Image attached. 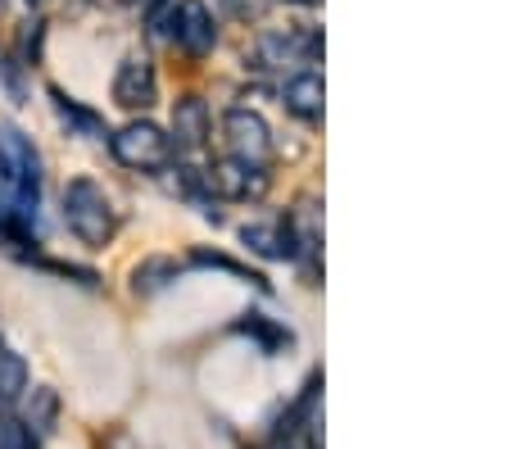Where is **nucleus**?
<instances>
[{"instance_id":"7","label":"nucleus","mask_w":512,"mask_h":449,"mask_svg":"<svg viewBox=\"0 0 512 449\" xmlns=\"http://www.w3.org/2000/svg\"><path fill=\"white\" fill-rule=\"evenodd\" d=\"M204 182H209V191H218L227 200H259L268 191V173L254 164H241V159H218L204 173Z\"/></svg>"},{"instance_id":"10","label":"nucleus","mask_w":512,"mask_h":449,"mask_svg":"<svg viewBox=\"0 0 512 449\" xmlns=\"http://www.w3.org/2000/svg\"><path fill=\"white\" fill-rule=\"evenodd\" d=\"M281 100H286V109L295 118L313 123V118H322V78L318 73H295L286 82V91H281Z\"/></svg>"},{"instance_id":"11","label":"nucleus","mask_w":512,"mask_h":449,"mask_svg":"<svg viewBox=\"0 0 512 449\" xmlns=\"http://www.w3.org/2000/svg\"><path fill=\"white\" fill-rule=\"evenodd\" d=\"M28 381H32L28 359L10 341H0V404H19L23 391H28Z\"/></svg>"},{"instance_id":"4","label":"nucleus","mask_w":512,"mask_h":449,"mask_svg":"<svg viewBox=\"0 0 512 449\" xmlns=\"http://www.w3.org/2000/svg\"><path fill=\"white\" fill-rule=\"evenodd\" d=\"M164 32L177 41V50H186V55H209V50L218 46V23H213V14L204 10V0H177V10L168 14Z\"/></svg>"},{"instance_id":"3","label":"nucleus","mask_w":512,"mask_h":449,"mask_svg":"<svg viewBox=\"0 0 512 449\" xmlns=\"http://www.w3.org/2000/svg\"><path fill=\"white\" fill-rule=\"evenodd\" d=\"M223 132H227L232 159H241V164L263 168L272 159V127L263 123V114H254V109H227Z\"/></svg>"},{"instance_id":"6","label":"nucleus","mask_w":512,"mask_h":449,"mask_svg":"<svg viewBox=\"0 0 512 449\" xmlns=\"http://www.w3.org/2000/svg\"><path fill=\"white\" fill-rule=\"evenodd\" d=\"M114 100L123 109H150L159 100V73L145 55H127L114 73Z\"/></svg>"},{"instance_id":"12","label":"nucleus","mask_w":512,"mask_h":449,"mask_svg":"<svg viewBox=\"0 0 512 449\" xmlns=\"http://www.w3.org/2000/svg\"><path fill=\"white\" fill-rule=\"evenodd\" d=\"M173 277H177V264L164 259V254H155V259H145V264L132 268V291L136 295H155V291H164Z\"/></svg>"},{"instance_id":"2","label":"nucleus","mask_w":512,"mask_h":449,"mask_svg":"<svg viewBox=\"0 0 512 449\" xmlns=\"http://www.w3.org/2000/svg\"><path fill=\"white\" fill-rule=\"evenodd\" d=\"M109 150H114V159L123 168H141V173H150V168H168V159H173V137H168L159 123L136 118V123L118 127L114 137H109Z\"/></svg>"},{"instance_id":"8","label":"nucleus","mask_w":512,"mask_h":449,"mask_svg":"<svg viewBox=\"0 0 512 449\" xmlns=\"http://www.w3.org/2000/svg\"><path fill=\"white\" fill-rule=\"evenodd\" d=\"M241 241L250 245L254 254H263V259H295V227L286 223V218H277V223H250L241 227Z\"/></svg>"},{"instance_id":"1","label":"nucleus","mask_w":512,"mask_h":449,"mask_svg":"<svg viewBox=\"0 0 512 449\" xmlns=\"http://www.w3.org/2000/svg\"><path fill=\"white\" fill-rule=\"evenodd\" d=\"M64 223H68V232L78 236L82 245H91V250L114 241L118 214H114V200L105 196V186H100L96 177H73V182L64 186Z\"/></svg>"},{"instance_id":"16","label":"nucleus","mask_w":512,"mask_h":449,"mask_svg":"<svg viewBox=\"0 0 512 449\" xmlns=\"http://www.w3.org/2000/svg\"><path fill=\"white\" fill-rule=\"evenodd\" d=\"M241 332L245 336H259L268 350H277V345H290V332H281V327H268L259 313H250V323H241Z\"/></svg>"},{"instance_id":"15","label":"nucleus","mask_w":512,"mask_h":449,"mask_svg":"<svg viewBox=\"0 0 512 449\" xmlns=\"http://www.w3.org/2000/svg\"><path fill=\"white\" fill-rule=\"evenodd\" d=\"M191 264H200V268H223V273H232V277H245V282H254V286H268L259 273H250V268H241L236 259H227V254H213V250H195L191 254Z\"/></svg>"},{"instance_id":"18","label":"nucleus","mask_w":512,"mask_h":449,"mask_svg":"<svg viewBox=\"0 0 512 449\" xmlns=\"http://www.w3.org/2000/svg\"><path fill=\"white\" fill-rule=\"evenodd\" d=\"M127 5H136V10L150 14V10H159V5H168V0H127Z\"/></svg>"},{"instance_id":"14","label":"nucleus","mask_w":512,"mask_h":449,"mask_svg":"<svg viewBox=\"0 0 512 449\" xmlns=\"http://www.w3.org/2000/svg\"><path fill=\"white\" fill-rule=\"evenodd\" d=\"M0 449H41V436L23 418L5 413V418H0Z\"/></svg>"},{"instance_id":"13","label":"nucleus","mask_w":512,"mask_h":449,"mask_svg":"<svg viewBox=\"0 0 512 449\" xmlns=\"http://www.w3.org/2000/svg\"><path fill=\"white\" fill-rule=\"evenodd\" d=\"M50 100H55V109H59V118H64V123L82 127V132H91V137H100V132H105V123H100V118L91 114V109L73 105V100H68V96H64V91H59V87H50Z\"/></svg>"},{"instance_id":"5","label":"nucleus","mask_w":512,"mask_h":449,"mask_svg":"<svg viewBox=\"0 0 512 449\" xmlns=\"http://www.w3.org/2000/svg\"><path fill=\"white\" fill-rule=\"evenodd\" d=\"M322 50L318 32H304V28H272L259 37V64L263 69H286V64H304Z\"/></svg>"},{"instance_id":"9","label":"nucleus","mask_w":512,"mask_h":449,"mask_svg":"<svg viewBox=\"0 0 512 449\" xmlns=\"http://www.w3.org/2000/svg\"><path fill=\"white\" fill-rule=\"evenodd\" d=\"M173 137L182 150H200L209 141V105L200 96H182L173 105Z\"/></svg>"},{"instance_id":"19","label":"nucleus","mask_w":512,"mask_h":449,"mask_svg":"<svg viewBox=\"0 0 512 449\" xmlns=\"http://www.w3.org/2000/svg\"><path fill=\"white\" fill-rule=\"evenodd\" d=\"M295 5H318V0H295Z\"/></svg>"},{"instance_id":"17","label":"nucleus","mask_w":512,"mask_h":449,"mask_svg":"<svg viewBox=\"0 0 512 449\" xmlns=\"http://www.w3.org/2000/svg\"><path fill=\"white\" fill-rule=\"evenodd\" d=\"M55 409H59V400H55V391H46V386H41L37 391V413H28V427H37V436L41 431H50V418H55Z\"/></svg>"}]
</instances>
